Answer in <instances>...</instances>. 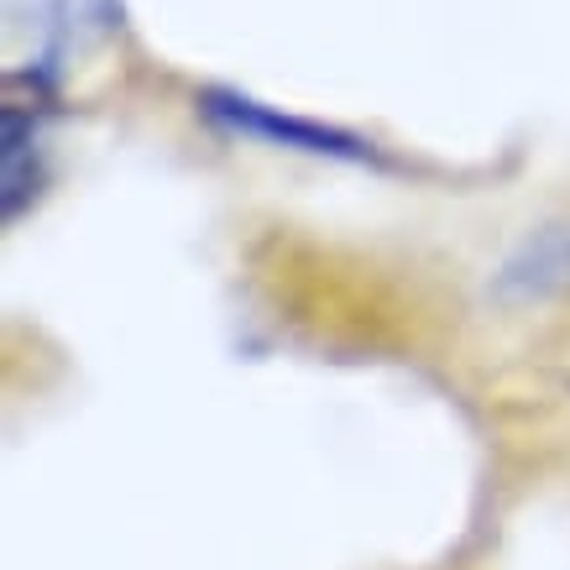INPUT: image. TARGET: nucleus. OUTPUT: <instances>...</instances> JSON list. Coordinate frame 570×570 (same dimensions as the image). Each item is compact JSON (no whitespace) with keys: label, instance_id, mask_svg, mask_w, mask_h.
<instances>
[]
</instances>
